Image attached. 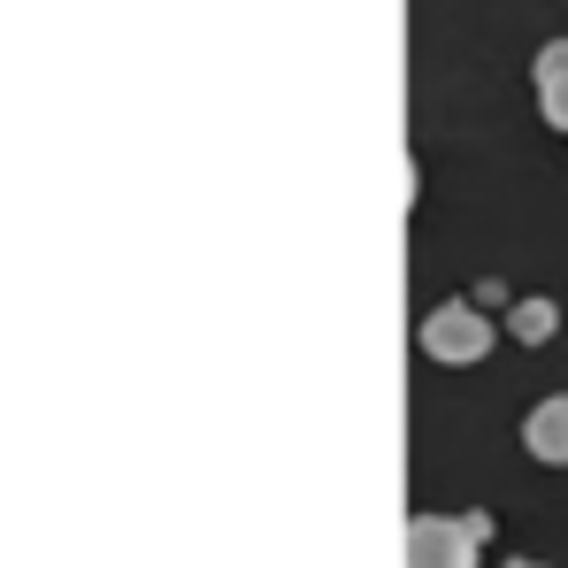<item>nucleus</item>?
I'll return each instance as SVG.
<instances>
[{
	"mask_svg": "<svg viewBox=\"0 0 568 568\" xmlns=\"http://www.w3.org/2000/svg\"><path fill=\"white\" fill-rule=\"evenodd\" d=\"M415 346L430 362H446V369H469V362H484V346H491V315H476L469 300H446V307H430L415 323Z\"/></svg>",
	"mask_w": 568,
	"mask_h": 568,
	"instance_id": "1",
	"label": "nucleus"
},
{
	"mask_svg": "<svg viewBox=\"0 0 568 568\" xmlns=\"http://www.w3.org/2000/svg\"><path fill=\"white\" fill-rule=\"evenodd\" d=\"M407 568H476V530L462 515H415L407 523Z\"/></svg>",
	"mask_w": 568,
	"mask_h": 568,
	"instance_id": "2",
	"label": "nucleus"
},
{
	"mask_svg": "<svg viewBox=\"0 0 568 568\" xmlns=\"http://www.w3.org/2000/svg\"><path fill=\"white\" fill-rule=\"evenodd\" d=\"M523 446H530V462H546V469H568V392L538 399V407L523 415Z\"/></svg>",
	"mask_w": 568,
	"mask_h": 568,
	"instance_id": "3",
	"label": "nucleus"
},
{
	"mask_svg": "<svg viewBox=\"0 0 568 568\" xmlns=\"http://www.w3.org/2000/svg\"><path fill=\"white\" fill-rule=\"evenodd\" d=\"M538 108H546V123L568 139V39H546L538 47Z\"/></svg>",
	"mask_w": 568,
	"mask_h": 568,
	"instance_id": "4",
	"label": "nucleus"
},
{
	"mask_svg": "<svg viewBox=\"0 0 568 568\" xmlns=\"http://www.w3.org/2000/svg\"><path fill=\"white\" fill-rule=\"evenodd\" d=\"M554 331H561V307H554V300H515V307H507V338H515V346H546Z\"/></svg>",
	"mask_w": 568,
	"mask_h": 568,
	"instance_id": "5",
	"label": "nucleus"
},
{
	"mask_svg": "<svg viewBox=\"0 0 568 568\" xmlns=\"http://www.w3.org/2000/svg\"><path fill=\"white\" fill-rule=\"evenodd\" d=\"M469 307H476V315H491V307L507 315L515 300H507V284H499V277H484V284H476V292H469Z\"/></svg>",
	"mask_w": 568,
	"mask_h": 568,
	"instance_id": "6",
	"label": "nucleus"
},
{
	"mask_svg": "<svg viewBox=\"0 0 568 568\" xmlns=\"http://www.w3.org/2000/svg\"><path fill=\"white\" fill-rule=\"evenodd\" d=\"M507 568H546V561H507Z\"/></svg>",
	"mask_w": 568,
	"mask_h": 568,
	"instance_id": "7",
	"label": "nucleus"
}]
</instances>
